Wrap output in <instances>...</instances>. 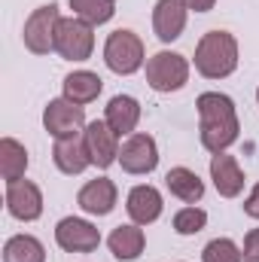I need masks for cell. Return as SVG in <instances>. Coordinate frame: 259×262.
<instances>
[{"label": "cell", "mask_w": 259, "mask_h": 262, "mask_svg": "<svg viewBox=\"0 0 259 262\" xmlns=\"http://www.w3.org/2000/svg\"><path fill=\"white\" fill-rule=\"evenodd\" d=\"M195 110H198L201 146L210 156L229 152V146L241 137V119H238L235 101L229 95H223V92H201L195 98Z\"/></svg>", "instance_id": "obj_1"}, {"label": "cell", "mask_w": 259, "mask_h": 262, "mask_svg": "<svg viewBox=\"0 0 259 262\" xmlns=\"http://www.w3.org/2000/svg\"><path fill=\"white\" fill-rule=\"evenodd\" d=\"M238 40L229 31H207L195 43V58L192 64L204 79H226L238 70Z\"/></svg>", "instance_id": "obj_2"}, {"label": "cell", "mask_w": 259, "mask_h": 262, "mask_svg": "<svg viewBox=\"0 0 259 262\" xmlns=\"http://www.w3.org/2000/svg\"><path fill=\"white\" fill-rule=\"evenodd\" d=\"M189 73H192V64L186 55L180 52H156L146 58V85L159 95H171V92H180L186 82H189Z\"/></svg>", "instance_id": "obj_3"}, {"label": "cell", "mask_w": 259, "mask_h": 262, "mask_svg": "<svg viewBox=\"0 0 259 262\" xmlns=\"http://www.w3.org/2000/svg\"><path fill=\"white\" fill-rule=\"evenodd\" d=\"M104 64L110 67L116 76H131L140 67H146V49L143 40L131 31V28H119L104 40Z\"/></svg>", "instance_id": "obj_4"}, {"label": "cell", "mask_w": 259, "mask_h": 262, "mask_svg": "<svg viewBox=\"0 0 259 262\" xmlns=\"http://www.w3.org/2000/svg\"><path fill=\"white\" fill-rule=\"evenodd\" d=\"M58 21H61L58 3H43V6H37V9L25 18V31H21L25 49H28L31 55H49V52H55Z\"/></svg>", "instance_id": "obj_5"}, {"label": "cell", "mask_w": 259, "mask_h": 262, "mask_svg": "<svg viewBox=\"0 0 259 262\" xmlns=\"http://www.w3.org/2000/svg\"><path fill=\"white\" fill-rule=\"evenodd\" d=\"M95 52V28L76 15H61L55 34V55L64 61H89Z\"/></svg>", "instance_id": "obj_6"}, {"label": "cell", "mask_w": 259, "mask_h": 262, "mask_svg": "<svg viewBox=\"0 0 259 262\" xmlns=\"http://www.w3.org/2000/svg\"><path fill=\"white\" fill-rule=\"evenodd\" d=\"M119 165L125 174L134 177H146L159 168V143L153 134L146 131H134L131 137L122 140V149H119Z\"/></svg>", "instance_id": "obj_7"}, {"label": "cell", "mask_w": 259, "mask_h": 262, "mask_svg": "<svg viewBox=\"0 0 259 262\" xmlns=\"http://www.w3.org/2000/svg\"><path fill=\"white\" fill-rule=\"evenodd\" d=\"M85 107L61 98H52L46 107H43V128L49 131L55 140L61 137H73V134H82L85 131Z\"/></svg>", "instance_id": "obj_8"}, {"label": "cell", "mask_w": 259, "mask_h": 262, "mask_svg": "<svg viewBox=\"0 0 259 262\" xmlns=\"http://www.w3.org/2000/svg\"><path fill=\"white\" fill-rule=\"evenodd\" d=\"M82 140H85V149H89V159H92L95 168L107 171L110 165L119 162V149H122L119 140L122 137L110 128L104 119H92L85 125V131H82Z\"/></svg>", "instance_id": "obj_9"}, {"label": "cell", "mask_w": 259, "mask_h": 262, "mask_svg": "<svg viewBox=\"0 0 259 262\" xmlns=\"http://www.w3.org/2000/svg\"><path fill=\"white\" fill-rule=\"evenodd\" d=\"M55 244L64 253H95L101 247V232L82 216H64L55 226Z\"/></svg>", "instance_id": "obj_10"}, {"label": "cell", "mask_w": 259, "mask_h": 262, "mask_svg": "<svg viewBox=\"0 0 259 262\" xmlns=\"http://www.w3.org/2000/svg\"><path fill=\"white\" fill-rule=\"evenodd\" d=\"M6 213L18 223H37L43 216V189L25 177L6 183Z\"/></svg>", "instance_id": "obj_11"}, {"label": "cell", "mask_w": 259, "mask_h": 262, "mask_svg": "<svg viewBox=\"0 0 259 262\" xmlns=\"http://www.w3.org/2000/svg\"><path fill=\"white\" fill-rule=\"evenodd\" d=\"M186 18H189V9H186L183 0H156V6H153V34L162 43H174V40L183 37Z\"/></svg>", "instance_id": "obj_12"}, {"label": "cell", "mask_w": 259, "mask_h": 262, "mask_svg": "<svg viewBox=\"0 0 259 262\" xmlns=\"http://www.w3.org/2000/svg\"><path fill=\"white\" fill-rule=\"evenodd\" d=\"M116 201H119V189H116V183L110 177H95V180L82 183V189L76 192L79 210L89 213V216H107V213H113Z\"/></svg>", "instance_id": "obj_13"}, {"label": "cell", "mask_w": 259, "mask_h": 262, "mask_svg": "<svg viewBox=\"0 0 259 262\" xmlns=\"http://www.w3.org/2000/svg\"><path fill=\"white\" fill-rule=\"evenodd\" d=\"M125 210H128L131 223H137V226H153V223L162 216V210H165V198H162V192H159L156 186L140 183V186H134L128 192Z\"/></svg>", "instance_id": "obj_14"}, {"label": "cell", "mask_w": 259, "mask_h": 262, "mask_svg": "<svg viewBox=\"0 0 259 262\" xmlns=\"http://www.w3.org/2000/svg\"><path fill=\"white\" fill-rule=\"evenodd\" d=\"M140 101L134 95H113L104 107V122L116 131L119 137H131L140 125Z\"/></svg>", "instance_id": "obj_15"}, {"label": "cell", "mask_w": 259, "mask_h": 262, "mask_svg": "<svg viewBox=\"0 0 259 262\" xmlns=\"http://www.w3.org/2000/svg\"><path fill=\"white\" fill-rule=\"evenodd\" d=\"M210 180H213V189L223 198H238L244 192V171H241L238 159L229 152L210 156Z\"/></svg>", "instance_id": "obj_16"}, {"label": "cell", "mask_w": 259, "mask_h": 262, "mask_svg": "<svg viewBox=\"0 0 259 262\" xmlns=\"http://www.w3.org/2000/svg\"><path fill=\"white\" fill-rule=\"evenodd\" d=\"M52 162H55V168H58L61 174H67V177H76V174H82L85 168H92V159H89V149H85L82 134L55 140V146H52Z\"/></svg>", "instance_id": "obj_17"}, {"label": "cell", "mask_w": 259, "mask_h": 262, "mask_svg": "<svg viewBox=\"0 0 259 262\" xmlns=\"http://www.w3.org/2000/svg\"><path fill=\"white\" fill-rule=\"evenodd\" d=\"M107 247L113 253V259L119 262H134L140 259V253L146 250V235H143V226L137 223H122L110 232L107 238Z\"/></svg>", "instance_id": "obj_18"}, {"label": "cell", "mask_w": 259, "mask_h": 262, "mask_svg": "<svg viewBox=\"0 0 259 262\" xmlns=\"http://www.w3.org/2000/svg\"><path fill=\"white\" fill-rule=\"evenodd\" d=\"M101 92H104V79L95 70H73V73H67L64 82H61V95L67 101L79 104V107L98 101Z\"/></svg>", "instance_id": "obj_19"}, {"label": "cell", "mask_w": 259, "mask_h": 262, "mask_svg": "<svg viewBox=\"0 0 259 262\" xmlns=\"http://www.w3.org/2000/svg\"><path fill=\"white\" fill-rule=\"evenodd\" d=\"M165 186H168L171 195L180 198L183 204H198L204 198V180L195 174L192 168H183V165H177V168H171L165 174Z\"/></svg>", "instance_id": "obj_20"}, {"label": "cell", "mask_w": 259, "mask_h": 262, "mask_svg": "<svg viewBox=\"0 0 259 262\" xmlns=\"http://www.w3.org/2000/svg\"><path fill=\"white\" fill-rule=\"evenodd\" d=\"M28 165H31V159H28L25 143H18L15 137H3L0 140V177L6 183H15L25 177Z\"/></svg>", "instance_id": "obj_21"}, {"label": "cell", "mask_w": 259, "mask_h": 262, "mask_svg": "<svg viewBox=\"0 0 259 262\" xmlns=\"http://www.w3.org/2000/svg\"><path fill=\"white\" fill-rule=\"evenodd\" d=\"M3 262H46V247L34 235H12L3 244Z\"/></svg>", "instance_id": "obj_22"}, {"label": "cell", "mask_w": 259, "mask_h": 262, "mask_svg": "<svg viewBox=\"0 0 259 262\" xmlns=\"http://www.w3.org/2000/svg\"><path fill=\"white\" fill-rule=\"evenodd\" d=\"M67 3H70L73 15L82 18V21H89L92 28L107 25L116 15V0H67Z\"/></svg>", "instance_id": "obj_23"}, {"label": "cell", "mask_w": 259, "mask_h": 262, "mask_svg": "<svg viewBox=\"0 0 259 262\" xmlns=\"http://www.w3.org/2000/svg\"><path fill=\"white\" fill-rule=\"evenodd\" d=\"M171 226H174V232H177V235H183V238L198 235V232L207 226V210H201L198 204H186V207H180V210L174 213Z\"/></svg>", "instance_id": "obj_24"}, {"label": "cell", "mask_w": 259, "mask_h": 262, "mask_svg": "<svg viewBox=\"0 0 259 262\" xmlns=\"http://www.w3.org/2000/svg\"><path fill=\"white\" fill-rule=\"evenodd\" d=\"M201 262H244V253L232 238H213L204 244Z\"/></svg>", "instance_id": "obj_25"}, {"label": "cell", "mask_w": 259, "mask_h": 262, "mask_svg": "<svg viewBox=\"0 0 259 262\" xmlns=\"http://www.w3.org/2000/svg\"><path fill=\"white\" fill-rule=\"evenodd\" d=\"M241 253H244V262H259V229H250L247 232Z\"/></svg>", "instance_id": "obj_26"}, {"label": "cell", "mask_w": 259, "mask_h": 262, "mask_svg": "<svg viewBox=\"0 0 259 262\" xmlns=\"http://www.w3.org/2000/svg\"><path fill=\"white\" fill-rule=\"evenodd\" d=\"M244 213H247L250 220H259V183L250 189V195L244 198Z\"/></svg>", "instance_id": "obj_27"}, {"label": "cell", "mask_w": 259, "mask_h": 262, "mask_svg": "<svg viewBox=\"0 0 259 262\" xmlns=\"http://www.w3.org/2000/svg\"><path fill=\"white\" fill-rule=\"evenodd\" d=\"M189 12H210L217 6V0H183Z\"/></svg>", "instance_id": "obj_28"}, {"label": "cell", "mask_w": 259, "mask_h": 262, "mask_svg": "<svg viewBox=\"0 0 259 262\" xmlns=\"http://www.w3.org/2000/svg\"><path fill=\"white\" fill-rule=\"evenodd\" d=\"M256 104H259V89H256Z\"/></svg>", "instance_id": "obj_29"}]
</instances>
